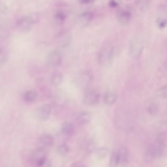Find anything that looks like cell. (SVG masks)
<instances>
[{
  "label": "cell",
  "mask_w": 167,
  "mask_h": 167,
  "mask_svg": "<svg viewBox=\"0 0 167 167\" xmlns=\"http://www.w3.org/2000/svg\"><path fill=\"white\" fill-rule=\"evenodd\" d=\"M114 48L109 42L104 43L97 54V61L99 64L107 65L111 63L113 57Z\"/></svg>",
  "instance_id": "cell-1"
},
{
  "label": "cell",
  "mask_w": 167,
  "mask_h": 167,
  "mask_svg": "<svg viewBox=\"0 0 167 167\" xmlns=\"http://www.w3.org/2000/svg\"><path fill=\"white\" fill-rule=\"evenodd\" d=\"M62 61L61 55L60 52L57 50L51 51L48 55L47 59L48 66L51 67L59 66L61 63Z\"/></svg>",
  "instance_id": "cell-2"
},
{
  "label": "cell",
  "mask_w": 167,
  "mask_h": 167,
  "mask_svg": "<svg viewBox=\"0 0 167 167\" xmlns=\"http://www.w3.org/2000/svg\"><path fill=\"white\" fill-rule=\"evenodd\" d=\"M100 98L101 95L99 92L95 90H90L85 95L84 101L88 105L93 106L99 102Z\"/></svg>",
  "instance_id": "cell-3"
},
{
  "label": "cell",
  "mask_w": 167,
  "mask_h": 167,
  "mask_svg": "<svg viewBox=\"0 0 167 167\" xmlns=\"http://www.w3.org/2000/svg\"><path fill=\"white\" fill-rule=\"evenodd\" d=\"M36 114L39 119L42 120H48L51 113V108L50 104H45L39 107L36 111Z\"/></svg>",
  "instance_id": "cell-4"
},
{
  "label": "cell",
  "mask_w": 167,
  "mask_h": 167,
  "mask_svg": "<svg viewBox=\"0 0 167 167\" xmlns=\"http://www.w3.org/2000/svg\"><path fill=\"white\" fill-rule=\"evenodd\" d=\"M57 43L60 46L65 47L70 43L71 37L70 35L65 32H61L56 37Z\"/></svg>",
  "instance_id": "cell-5"
},
{
  "label": "cell",
  "mask_w": 167,
  "mask_h": 167,
  "mask_svg": "<svg viewBox=\"0 0 167 167\" xmlns=\"http://www.w3.org/2000/svg\"><path fill=\"white\" fill-rule=\"evenodd\" d=\"M39 142L42 145V148L51 147L53 146L54 140L53 136L50 134L45 133L42 135L39 139Z\"/></svg>",
  "instance_id": "cell-6"
},
{
  "label": "cell",
  "mask_w": 167,
  "mask_h": 167,
  "mask_svg": "<svg viewBox=\"0 0 167 167\" xmlns=\"http://www.w3.org/2000/svg\"><path fill=\"white\" fill-rule=\"evenodd\" d=\"M61 132L64 135L66 136H73L74 133V127L71 123L68 122H65L61 126Z\"/></svg>",
  "instance_id": "cell-7"
},
{
  "label": "cell",
  "mask_w": 167,
  "mask_h": 167,
  "mask_svg": "<svg viewBox=\"0 0 167 167\" xmlns=\"http://www.w3.org/2000/svg\"><path fill=\"white\" fill-rule=\"evenodd\" d=\"M38 97L37 91L34 90H29L26 91L24 93L23 98L26 102L31 103L36 100Z\"/></svg>",
  "instance_id": "cell-8"
},
{
  "label": "cell",
  "mask_w": 167,
  "mask_h": 167,
  "mask_svg": "<svg viewBox=\"0 0 167 167\" xmlns=\"http://www.w3.org/2000/svg\"><path fill=\"white\" fill-rule=\"evenodd\" d=\"M63 78V75L61 72L55 71L52 74L51 83L54 86H58L62 83Z\"/></svg>",
  "instance_id": "cell-9"
},
{
  "label": "cell",
  "mask_w": 167,
  "mask_h": 167,
  "mask_svg": "<svg viewBox=\"0 0 167 167\" xmlns=\"http://www.w3.org/2000/svg\"><path fill=\"white\" fill-rule=\"evenodd\" d=\"M117 100L116 95L114 93L108 91L105 93L104 96V100L106 104L112 105L115 103Z\"/></svg>",
  "instance_id": "cell-10"
},
{
  "label": "cell",
  "mask_w": 167,
  "mask_h": 167,
  "mask_svg": "<svg viewBox=\"0 0 167 167\" xmlns=\"http://www.w3.org/2000/svg\"><path fill=\"white\" fill-rule=\"evenodd\" d=\"M117 16L119 21L125 23L130 20L131 18V14L128 11L123 10L120 12Z\"/></svg>",
  "instance_id": "cell-11"
},
{
  "label": "cell",
  "mask_w": 167,
  "mask_h": 167,
  "mask_svg": "<svg viewBox=\"0 0 167 167\" xmlns=\"http://www.w3.org/2000/svg\"><path fill=\"white\" fill-rule=\"evenodd\" d=\"M91 119V114L88 112L81 113L78 116L77 121L81 124H86L89 123Z\"/></svg>",
  "instance_id": "cell-12"
},
{
  "label": "cell",
  "mask_w": 167,
  "mask_h": 167,
  "mask_svg": "<svg viewBox=\"0 0 167 167\" xmlns=\"http://www.w3.org/2000/svg\"><path fill=\"white\" fill-rule=\"evenodd\" d=\"M120 162V152H114L111 157L110 165L111 167H116L118 165Z\"/></svg>",
  "instance_id": "cell-13"
},
{
  "label": "cell",
  "mask_w": 167,
  "mask_h": 167,
  "mask_svg": "<svg viewBox=\"0 0 167 167\" xmlns=\"http://www.w3.org/2000/svg\"><path fill=\"white\" fill-rule=\"evenodd\" d=\"M108 150L106 148H100L98 149L96 153L97 158L98 159H103L107 155Z\"/></svg>",
  "instance_id": "cell-14"
},
{
  "label": "cell",
  "mask_w": 167,
  "mask_h": 167,
  "mask_svg": "<svg viewBox=\"0 0 167 167\" xmlns=\"http://www.w3.org/2000/svg\"><path fill=\"white\" fill-rule=\"evenodd\" d=\"M57 151L61 155H64L69 152V149L66 145L62 144L58 147Z\"/></svg>",
  "instance_id": "cell-15"
},
{
  "label": "cell",
  "mask_w": 167,
  "mask_h": 167,
  "mask_svg": "<svg viewBox=\"0 0 167 167\" xmlns=\"http://www.w3.org/2000/svg\"><path fill=\"white\" fill-rule=\"evenodd\" d=\"M0 61H1V63H4L7 61L8 58L7 53L4 50H1V52H0Z\"/></svg>",
  "instance_id": "cell-16"
},
{
  "label": "cell",
  "mask_w": 167,
  "mask_h": 167,
  "mask_svg": "<svg viewBox=\"0 0 167 167\" xmlns=\"http://www.w3.org/2000/svg\"><path fill=\"white\" fill-rule=\"evenodd\" d=\"M56 16V18L58 19V20L61 21H63L65 18V16L64 15L60 12L58 13Z\"/></svg>",
  "instance_id": "cell-17"
},
{
  "label": "cell",
  "mask_w": 167,
  "mask_h": 167,
  "mask_svg": "<svg viewBox=\"0 0 167 167\" xmlns=\"http://www.w3.org/2000/svg\"><path fill=\"white\" fill-rule=\"evenodd\" d=\"M167 23L166 21L164 20H160L159 23H158V24L159 27L162 28H164L165 26L166 25Z\"/></svg>",
  "instance_id": "cell-18"
},
{
  "label": "cell",
  "mask_w": 167,
  "mask_h": 167,
  "mask_svg": "<svg viewBox=\"0 0 167 167\" xmlns=\"http://www.w3.org/2000/svg\"><path fill=\"white\" fill-rule=\"evenodd\" d=\"M83 4H88L92 1L93 0H79Z\"/></svg>",
  "instance_id": "cell-19"
}]
</instances>
